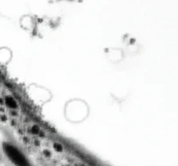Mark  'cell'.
Segmentation results:
<instances>
[{
	"mask_svg": "<svg viewBox=\"0 0 178 166\" xmlns=\"http://www.w3.org/2000/svg\"><path fill=\"white\" fill-rule=\"evenodd\" d=\"M3 149L10 161L16 166H31L28 159L13 144H11L9 143H4Z\"/></svg>",
	"mask_w": 178,
	"mask_h": 166,
	"instance_id": "cell-1",
	"label": "cell"
},
{
	"mask_svg": "<svg viewBox=\"0 0 178 166\" xmlns=\"http://www.w3.org/2000/svg\"><path fill=\"white\" fill-rule=\"evenodd\" d=\"M6 105L8 106H10V107H15V103L13 102V100H12V98H11V97H7L6 98Z\"/></svg>",
	"mask_w": 178,
	"mask_h": 166,
	"instance_id": "cell-2",
	"label": "cell"
}]
</instances>
